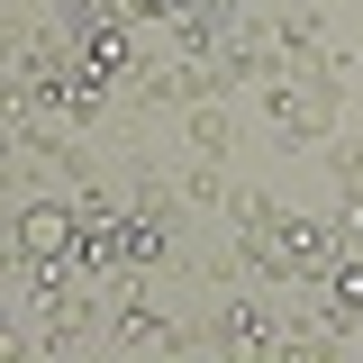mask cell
Here are the masks:
<instances>
[{"instance_id":"5","label":"cell","mask_w":363,"mask_h":363,"mask_svg":"<svg viewBox=\"0 0 363 363\" xmlns=\"http://www.w3.org/2000/svg\"><path fill=\"white\" fill-rule=\"evenodd\" d=\"M118 336H128V345H164V318H155V309H145V300H136V309L118 318Z\"/></svg>"},{"instance_id":"2","label":"cell","mask_w":363,"mask_h":363,"mask_svg":"<svg viewBox=\"0 0 363 363\" xmlns=\"http://www.w3.org/2000/svg\"><path fill=\"white\" fill-rule=\"evenodd\" d=\"M272 128L318 136V128H327V82H318V73H291V82H272Z\"/></svg>"},{"instance_id":"4","label":"cell","mask_w":363,"mask_h":363,"mask_svg":"<svg viewBox=\"0 0 363 363\" xmlns=\"http://www.w3.org/2000/svg\"><path fill=\"white\" fill-rule=\"evenodd\" d=\"M327 309L336 327H363V264H327Z\"/></svg>"},{"instance_id":"1","label":"cell","mask_w":363,"mask_h":363,"mask_svg":"<svg viewBox=\"0 0 363 363\" xmlns=\"http://www.w3.org/2000/svg\"><path fill=\"white\" fill-rule=\"evenodd\" d=\"M236 227H245L255 272H272V281H291V272H327V264H336L327 227H318V218H291V209H272V200H236Z\"/></svg>"},{"instance_id":"3","label":"cell","mask_w":363,"mask_h":363,"mask_svg":"<svg viewBox=\"0 0 363 363\" xmlns=\"http://www.w3.org/2000/svg\"><path fill=\"white\" fill-rule=\"evenodd\" d=\"M209 336H218L227 354H264V345H291V327H272L264 309H218V327H209Z\"/></svg>"}]
</instances>
